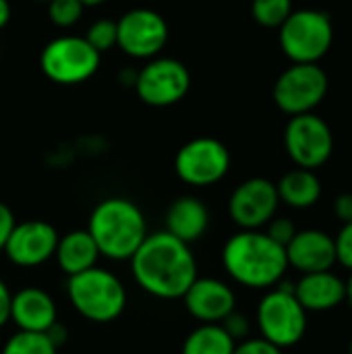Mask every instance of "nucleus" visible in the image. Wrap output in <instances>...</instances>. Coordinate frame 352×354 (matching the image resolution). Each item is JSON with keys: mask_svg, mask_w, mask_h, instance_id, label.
<instances>
[{"mask_svg": "<svg viewBox=\"0 0 352 354\" xmlns=\"http://www.w3.org/2000/svg\"><path fill=\"white\" fill-rule=\"evenodd\" d=\"M116 46L131 58H156L168 44V23L151 8H133L116 21Z\"/></svg>", "mask_w": 352, "mask_h": 354, "instance_id": "nucleus-12", "label": "nucleus"}, {"mask_svg": "<svg viewBox=\"0 0 352 354\" xmlns=\"http://www.w3.org/2000/svg\"><path fill=\"white\" fill-rule=\"evenodd\" d=\"M66 297L73 309L91 324H110L127 309V288L122 280L106 268H89L66 278Z\"/></svg>", "mask_w": 352, "mask_h": 354, "instance_id": "nucleus-4", "label": "nucleus"}, {"mask_svg": "<svg viewBox=\"0 0 352 354\" xmlns=\"http://www.w3.org/2000/svg\"><path fill=\"white\" fill-rule=\"evenodd\" d=\"M116 37H118L116 21H110V19H98L95 23L89 25L85 33V39L89 41V46L98 50L100 54L112 50L116 46Z\"/></svg>", "mask_w": 352, "mask_h": 354, "instance_id": "nucleus-26", "label": "nucleus"}, {"mask_svg": "<svg viewBox=\"0 0 352 354\" xmlns=\"http://www.w3.org/2000/svg\"><path fill=\"white\" fill-rule=\"evenodd\" d=\"M10 2L8 0H0V29H4L10 21Z\"/></svg>", "mask_w": 352, "mask_h": 354, "instance_id": "nucleus-35", "label": "nucleus"}, {"mask_svg": "<svg viewBox=\"0 0 352 354\" xmlns=\"http://www.w3.org/2000/svg\"><path fill=\"white\" fill-rule=\"evenodd\" d=\"M46 334H48V338H50V340H52L56 346H60V344L66 340V336H68L66 328H64L62 324H58V322H56V324H54V326H52V328H50Z\"/></svg>", "mask_w": 352, "mask_h": 354, "instance_id": "nucleus-34", "label": "nucleus"}, {"mask_svg": "<svg viewBox=\"0 0 352 354\" xmlns=\"http://www.w3.org/2000/svg\"><path fill=\"white\" fill-rule=\"evenodd\" d=\"M293 10V0H251V17L268 29H278Z\"/></svg>", "mask_w": 352, "mask_h": 354, "instance_id": "nucleus-24", "label": "nucleus"}, {"mask_svg": "<svg viewBox=\"0 0 352 354\" xmlns=\"http://www.w3.org/2000/svg\"><path fill=\"white\" fill-rule=\"evenodd\" d=\"M100 257L102 255L98 251V245L93 243L87 228L85 230H71L64 236H60L56 251H54V259L66 278L98 266Z\"/></svg>", "mask_w": 352, "mask_h": 354, "instance_id": "nucleus-20", "label": "nucleus"}, {"mask_svg": "<svg viewBox=\"0 0 352 354\" xmlns=\"http://www.w3.org/2000/svg\"><path fill=\"white\" fill-rule=\"evenodd\" d=\"M284 249L288 268H295L301 274L326 272L332 270V266L336 263L334 236L317 228L297 230V234Z\"/></svg>", "mask_w": 352, "mask_h": 354, "instance_id": "nucleus-16", "label": "nucleus"}, {"mask_svg": "<svg viewBox=\"0 0 352 354\" xmlns=\"http://www.w3.org/2000/svg\"><path fill=\"white\" fill-rule=\"evenodd\" d=\"M349 354H352V340H351V346H349Z\"/></svg>", "mask_w": 352, "mask_h": 354, "instance_id": "nucleus-38", "label": "nucleus"}, {"mask_svg": "<svg viewBox=\"0 0 352 354\" xmlns=\"http://www.w3.org/2000/svg\"><path fill=\"white\" fill-rule=\"evenodd\" d=\"M284 149L297 168L317 170L334 153V133L315 112L290 116L284 129Z\"/></svg>", "mask_w": 352, "mask_h": 354, "instance_id": "nucleus-9", "label": "nucleus"}, {"mask_svg": "<svg viewBox=\"0 0 352 354\" xmlns=\"http://www.w3.org/2000/svg\"><path fill=\"white\" fill-rule=\"evenodd\" d=\"M183 301L189 315L201 324H222L237 309V295L232 286L207 276H197Z\"/></svg>", "mask_w": 352, "mask_h": 354, "instance_id": "nucleus-15", "label": "nucleus"}, {"mask_svg": "<svg viewBox=\"0 0 352 354\" xmlns=\"http://www.w3.org/2000/svg\"><path fill=\"white\" fill-rule=\"evenodd\" d=\"M222 266L237 284L266 290L282 282L288 259L286 249L266 230H239L222 247Z\"/></svg>", "mask_w": 352, "mask_h": 354, "instance_id": "nucleus-2", "label": "nucleus"}, {"mask_svg": "<svg viewBox=\"0 0 352 354\" xmlns=\"http://www.w3.org/2000/svg\"><path fill=\"white\" fill-rule=\"evenodd\" d=\"M334 216L346 224L352 222V193H340L336 199H334Z\"/></svg>", "mask_w": 352, "mask_h": 354, "instance_id": "nucleus-32", "label": "nucleus"}, {"mask_svg": "<svg viewBox=\"0 0 352 354\" xmlns=\"http://www.w3.org/2000/svg\"><path fill=\"white\" fill-rule=\"evenodd\" d=\"M133 87L143 104L166 108L178 104L189 93L191 73L176 58H149V62L135 75Z\"/></svg>", "mask_w": 352, "mask_h": 354, "instance_id": "nucleus-11", "label": "nucleus"}, {"mask_svg": "<svg viewBox=\"0 0 352 354\" xmlns=\"http://www.w3.org/2000/svg\"><path fill=\"white\" fill-rule=\"evenodd\" d=\"M15 224H17V220H15L12 209L6 203L0 201V253L4 251V245H6V241H8V236H10L12 228H15Z\"/></svg>", "mask_w": 352, "mask_h": 354, "instance_id": "nucleus-31", "label": "nucleus"}, {"mask_svg": "<svg viewBox=\"0 0 352 354\" xmlns=\"http://www.w3.org/2000/svg\"><path fill=\"white\" fill-rule=\"evenodd\" d=\"M293 292L307 313H324L346 301V282L338 274H332V270L313 272L303 274Z\"/></svg>", "mask_w": 352, "mask_h": 354, "instance_id": "nucleus-18", "label": "nucleus"}, {"mask_svg": "<svg viewBox=\"0 0 352 354\" xmlns=\"http://www.w3.org/2000/svg\"><path fill=\"white\" fill-rule=\"evenodd\" d=\"M295 284H276L257 305V328L261 338L278 348L297 346L307 334V311L295 297Z\"/></svg>", "mask_w": 352, "mask_h": 354, "instance_id": "nucleus-6", "label": "nucleus"}, {"mask_svg": "<svg viewBox=\"0 0 352 354\" xmlns=\"http://www.w3.org/2000/svg\"><path fill=\"white\" fill-rule=\"evenodd\" d=\"M83 2V6H100V4H104L106 0H81Z\"/></svg>", "mask_w": 352, "mask_h": 354, "instance_id": "nucleus-37", "label": "nucleus"}, {"mask_svg": "<svg viewBox=\"0 0 352 354\" xmlns=\"http://www.w3.org/2000/svg\"><path fill=\"white\" fill-rule=\"evenodd\" d=\"M102 54L85 37L62 35L48 41L39 56L41 73L58 85H79L95 75Z\"/></svg>", "mask_w": 352, "mask_h": 354, "instance_id": "nucleus-7", "label": "nucleus"}, {"mask_svg": "<svg viewBox=\"0 0 352 354\" xmlns=\"http://www.w3.org/2000/svg\"><path fill=\"white\" fill-rule=\"evenodd\" d=\"M37 2H46V4H48V2H50V0H37Z\"/></svg>", "mask_w": 352, "mask_h": 354, "instance_id": "nucleus-39", "label": "nucleus"}, {"mask_svg": "<svg viewBox=\"0 0 352 354\" xmlns=\"http://www.w3.org/2000/svg\"><path fill=\"white\" fill-rule=\"evenodd\" d=\"M220 326L226 330V334H228L234 342L247 340V338H249V332H251V322L247 319V315L239 313L237 309H234Z\"/></svg>", "mask_w": 352, "mask_h": 354, "instance_id": "nucleus-29", "label": "nucleus"}, {"mask_svg": "<svg viewBox=\"0 0 352 354\" xmlns=\"http://www.w3.org/2000/svg\"><path fill=\"white\" fill-rule=\"evenodd\" d=\"M10 322L17 326V330L46 334L58 322L56 301L39 286H25L12 295Z\"/></svg>", "mask_w": 352, "mask_h": 354, "instance_id": "nucleus-17", "label": "nucleus"}, {"mask_svg": "<svg viewBox=\"0 0 352 354\" xmlns=\"http://www.w3.org/2000/svg\"><path fill=\"white\" fill-rule=\"evenodd\" d=\"M131 272L137 286L160 301L183 299L199 274L191 245L166 230L145 236L131 257Z\"/></svg>", "mask_w": 352, "mask_h": 354, "instance_id": "nucleus-1", "label": "nucleus"}, {"mask_svg": "<svg viewBox=\"0 0 352 354\" xmlns=\"http://www.w3.org/2000/svg\"><path fill=\"white\" fill-rule=\"evenodd\" d=\"M234 346L220 324H201L185 338L180 354H232Z\"/></svg>", "mask_w": 352, "mask_h": 354, "instance_id": "nucleus-22", "label": "nucleus"}, {"mask_svg": "<svg viewBox=\"0 0 352 354\" xmlns=\"http://www.w3.org/2000/svg\"><path fill=\"white\" fill-rule=\"evenodd\" d=\"M330 79L319 62H293L274 83V104L288 116L313 112L328 95Z\"/></svg>", "mask_w": 352, "mask_h": 354, "instance_id": "nucleus-8", "label": "nucleus"}, {"mask_svg": "<svg viewBox=\"0 0 352 354\" xmlns=\"http://www.w3.org/2000/svg\"><path fill=\"white\" fill-rule=\"evenodd\" d=\"M346 301L351 303V307H352V272H351V278L346 280Z\"/></svg>", "mask_w": 352, "mask_h": 354, "instance_id": "nucleus-36", "label": "nucleus"}, {"mask_svg": "<svg viewBox=\"0 0 352 354\" xmlns=\"http://www.w3.org/2000/svg\"><path fill=\"white\" fill-rule=\"evenodd\" d=\"M232 354H282V348L263 338H247L243 342H237Z\"/></svg>", "mask_w": 352, "mask_h": 354, "instance_id": "nucleus-30", "label": "nucleus"}, {"mask_svg": "<svg viewBox=\"0 0 352 354\" xmlns=\"http://www.w3.org/2000/svg\"><path fill=\"white\" fill-rule=\"evenodd\" d=\"M278 41L290 62H319L334 44V25L326 10L299 8L278 27Z\"/></svg>", "mask_w": 352, "mask_h": 354, "instance_id": "nucleus-5", "label": "nucleus"}, {"mask_svg": "<svg viewBox=\"0 0 352 354\" xmlns=\"http://www.w3.org/2000/svg\"><path fill=\"white\" fill-rule=\"evenodd\" d=\"M276 191H278L280 203L293 209H307V207H313L322 199L324 189L315 170L293 168L276 183Z\"/></svg>", "mask_w": 352, "mask_h": 354, "instance_id": "nucleus-21", "label": "nucleus"}, {"mask_svg": "<svg viewBox=\"0 0 352 354\" xmlns=\"http://www.w3.org/2000/svg\"><path fill=\"white\" fill-rule=\"evenodd\" d=\"M83 2L81 0H50L48 2V17L56 27H73L75 23H79V19L83 17Z\"/></svg>", "mask_w": 352, "mask_h": 354, "instance_id": "nucleus-25", "label": "nucleus"}, {"mask_svg": "<svg viewBox=\"0 0 352 354\" xmlns=\"http://www.w3.org/2000/svg\"><path fill=\"white\" fill-rule=\"evenodd\" d=\"M164 222L166 232L187 245H193L210 228V209L201 199L193 195H183L170 203Z\"/></svg>", "mask_w": 352, "mask_h": 354, "instance_id": "nucleus-19", "label": "nucleus"}, {"mask_svg": "<svg viewBox=\"0 0 352 354\" xmlns=\"http://www.w3.org/2000/svg\"><path fill=\"white\" fill-rule=\"evenodd\" d=\"M0 354H58V346L41 332L17 330L2 346Z\"/></svg>", "mask_w": 352, "mask_h": 354, "instance_id": "nucleus-23", "label": "nucleus"}, {"mask_svg": "<svg viewBox=\"0 0 352 354\" xmlns=\"http://www.w3.org/2000/svg\"><path fill=\"white\" fill-rule=\"evenodd\" d=\"M334 247H336V263L352 272V222L342 224V228L334 236Z\"/></svg>", "mask_w": 352, "mask_h": 354, "instance_id": "nucleus-27", "label": "nucleus"}, {"mask_svg": "<svg viewBox=\"0 0 352 354\" xmlns=\"http://www.w3.org/2000/svg\"><path fill=\"white\" fill-rule=\"evenodd\" d=\"M280 197L276 183L263 176L243 180L228 199V216L241 230H261L276 216Z\"/></svg>", "mask_w": 352, "mask_h": 354, "instance_id": "nucleus-13", "label": "nucleus"}, {"mask_svg": "<svg viewBox=\"0 0 352 354\" xmlns=\"http://www.w3.org/2000/svg\"><path fill=\"white\" fill-rule=\"evenodd\" d=\"M266 234L272 241H276L278 245L286 247L293 241V236L297 234V226H295V222L290 218H278V216H274L266 224Z\"/></svg>", "mask_w": 352, "mask_h": 354, "instance_id": "nucleus-28", "label": "nucleus"}, {"mask_svg": "<svg viewBox=\"0 0 352 354\" xmlns=\"http://www.w3.org/2000/svg\"><path fill=\"white\" fill-rule=\"evenodd\" d=\"M87 232L98 245L100 255L110 261H131L149 234L141 207L124 197L100 201L89 216Z\"/></svg>", "mask_w": 352, "mask_h": 354, "instance_id": "nucleus-3", "label": "nucleus"}, {"mask_svg": "<svg viewBox=\"0 0 352 354\" xmlns=\"http://www.w3.org/2000/svg\"><path fill=\"white\" fill-rule=\"evenodd\" d=\"M230 170L228 147L214 137H197L187 141L174 158L176 176L189 187H212Z\"/></svg>", "mask_w": 352, "mask_h": 354, "instance_id": "nucleus-10", "label": "nucleus"}, {"mask_svg": "<svg viewBox=\"0 0 352 354\" xmlns=\"http://www.w3.org/2000/svg\"><path fill=\"white\" fill-rule=\"evenodd\" d=\"M10 301H12V292L8 284L0 278V328H4L10 322Z\"/></svg>", "mask_w": 352, "mask_h": 354, "instance_id": "nucleus-33", "label": "nucleus"}, {"mask_svg": "<svg viewBox=\"0 0 352 354\" xmlns=\"http://www.w3.org/2000/svg\"><path fill=\"white\" fill-rule=\"evenodd\" d=\"M60 234L46 220H25L15 224L6 245L4 255L17 268H39L54 257Z\"/></svg>", "mask_w": 352, "mask_h": 354, "instance_id": "nucleus-14", "label": "nucleus"}, {"mask_svg": "<svg viewBox=\"0 0 352 354\" xmlns=\"http://www.w3.org/2000/svg\"><path fill=\"white\" fill-rule=\"evenodd\" d=\"M0 54H2V50H0Z\"/></svg>", "mask_w": 352, "mask_h": 354, "instance_id": "nucleus-40", "label": "nucleus"}]
</instances>
